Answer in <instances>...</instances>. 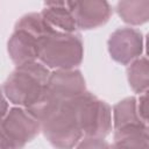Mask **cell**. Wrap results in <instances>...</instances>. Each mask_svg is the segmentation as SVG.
<instances>
[{"label": "cell", "mask_w": 149, "mask_h": 149, "mask_svg": "<svg viewBox=\"0 0 149 149\" xmlns=\"http://www.w3.org/2000/svg\"><path fill=\"white\" fill-rule=\"evenodd\" d=\"M84 57L81 36L73 33L54 30L38 40V61L48 69H74Z\"/></svg>", "instance_id": "cell-1"}, {"label": "cell", "mask_w": 149, "mask_h": 149, "mask_svg": "<svg viewBox=\"0 0 149 149\" xmlns=\"http://www.w3.org/2000/svg\"><path fill=\"white\" fill-rule=\"evenodd\" d=\"M50 70L40 61L16 65L2 85V91L9 102L28 107L43 91Z\"/></svg>", "instance_id": "cell-2"}, {"label": "cell", "mask_w": 149, "mask_h": 149, "mask_svg": "<svg viewBox=\"0 0 149 149\" xmlns=\"http://www.w3.org/2000/svg\"><path fill=\"white\" fill-rule=\"evenodd\" d=\"M73 99L58 102L41 120V132L52 147L73 148L83 137Z\"/></svg>", "instance_id": "cell-3"}, {"label": "cell", "mask_w": 149, "mask_h": 149, "mask_svg": "<svg viewBox=\"0 0 149 149\" xmlns=\"http://www.w3.org/2000/svg\"><path fill=\"white\" fill-rule=\"evenodd\" d=\"M77 120L83 136L105 139L113 128L111 106L85 91L73 99Z\"/></svg>", "instance_id": "cell-4"}, {"label": "cell", "mask_w": 149, "mask_h": 149, "mask_svg": "<svg viewBox=\"0 0 149 149\" xmlns=\"http://www.w3.org/2000/svg\"><path fill=\"white\" fill-rule=\"evenodd\" d=\"M0 129L12 148H21L40 134L41 122L26 107L14 105V107L8 108L0 122Z\"/></svg>", "instance_id": "cell-5"}, {"label": "cell", "mask_w": 149, "mask_h": 149, "mask_svg": "<svg viewBox=\"0 0 149 149\" xmlns=\"http://www.w3.org/2000/svg\"><path fill=\"white\" fill-rule=\"evenodd\" d=\"M107 48L113 61L122 65H128L141 57L144 48L143 35L135 28H118L111 34Z\"/></svg>", "instance_id": "cell-6"}, {"label": "cell", "mask_w": 149, "mask_h": 149, "mask_svg": "<svg viewBox=\"0 0 149 149\" xmlns=\"http://www.w3.org/2000/svg\"><path fill=\"white\" fill-rule=\"evenodd\" d=\"M45 90L57 100H70L86 91L85 79L80 70L57 69L50 72Z\"/></svg>", "instance_id": "cell-7"}, {"label": "cell", "mask_w": 149, "mask_h": 149, "mask_svg": "<svg viewBox=\"0 0 149 149\" xmlns=\"http://www.w3.org/2000/svg\"><path fill=\"white\" fill-rule=\"evenodd\" d=\"M70 10L77 27L84 30L95 29L106 24L113 13L107 0H72Z\"/></svg>", "instance_id": "cell-8"}, {"label": "cell", "mask_w": 149, "mask_h": 149, "mask_svg": "<svg viewBox=\"0 0 149 149\" xmlns=\"http://www.w3.org/2000/svg\"><path fill=\"white\" fill-rule=\"evenodd\" d=\"M7 51L15 65L37 61L38 40L24 30L14 29L7 42Z\"/></svg>", "instance_id": "cell-9"}, {"label": "cell", "mask_w": 149, "mask_h": 149, "mask_svg": "<svg viewBox=\"0 0 149 149\" xmlns=\"http://www.w3.org/2000/svg\"><path fill=\"white\" fill-rule=\"evenodd\" d=\"M114 143L116 148H148L149 135L147 125H128L114 129Z\"/></svg>", "instance_id": "cell-10"}, {"label": "cell", "mask_w": 149, "mask_h": 149, "mask_svg": "<svg viewBox=\"0 0 149 149\" xmlns=\"http://www.w3.org/2000/svg\"><path fill=\"white\" fill-rule=\"evenodd\" d=\"M118 15L130 26H141L149 19V0H119Z\"/></svg>", "instance_id": "cell-11"}, {"label": "cell", "mask_w": 149, "mask_h": 149, "mask_svg": "<svg viewBox=\"0 0 149 149\" xmlns=\"http://www.w3.org/2000/svg\"><path fill=\"white\" fill-rule=\"evenodd\" d=\"M112 122L113 129L128 125H147L139 115L136 97H127L113 106Z\"/></svg>", "instance_id": "cell-12"}, {"label": "cell", "mask_w": 149, "mask_h": 149, "mask_svg": "<svg viewBox=\"0 0 149 149\" xmlns=\"http://www.w3.org/2000/svg\"><path fill=\"white\" fill-rule=\"evenodd\" d=\"M41 14L54 30L73 33L78 29L76 20L70 9L61 7H44Z\"/></svg>", "instance_id": "cell-13"}, {"label": "cell", "mask_w": 149, "mask_h": 149, "mask_svg": "<svg viewBox=\"0 0 149 149\" xmlns=\"http://www.w3.org/2000/svg\"><path fill=\"white\" fill-rule=\"evenodd\" d=\"M127 79L130 88L135 93L148 91L149 85V62L147 57H139L127 66Z\"/></svg>", "instance_id": "cell-14"}, {"label": "cell", "mask_w": 149, "mask_h": 149, "mask_svg": "<svg viewBox=\"0 0 149 149\" xmlns=\"http://www.w3.org/2000/svg\"><path fill=\"white\" fill-rule=\"evenodd\" d=\"M14 29L24 30L37 40H41L42 37L54 31V29L47 23L41 13H28L21 16L15 23Z\"/></svg>", "instance_id": "cell-15"}, {"label": "cell", "mask_w": 149, "mask_h": 149, "mask_svg": "<svg viewBox=\"0 0 149 149\" xmlns=\"http://www.w3.org/2000/svg\"><path fill=\"white\" fill-rule=\"evenodd\" d=\"M76 147L77 148H107L109 147V144L105 142V139H94V137L83 136Z\"/></svg>", "instance_id": "cell-16"}, {"label": "cell", "mask_w": 149, "mask_h": 149, "mask_svg": "<svg viewBox=\"0 0 149 149\" xmlns=\"http://www.w3.org/2000/svg\"><path fill=\"white\" fill-rule=\"evenodd\" d=\"M148 91L140 93L139 98H136L137 100V111H139V115L141 118V120L148 125Z\"/></svg>", "instance_id": "cell-17"}, {"label": "cell", "mask_w": 149, "mask_h": 149, "mask_svg": "<svg viewBox=\"0 0 149 149\" xmlns=\"http://www.w3.org/2000/svg\"><path fill=\"white\" fill-rule=\"evenodd\" d=\"M72 0H44L45 7H61V8H71Z\"/></svg>", "instance_id": "cell-18"}, {"label": "cell", "mask_w": 149, "mask_h": 149, "mask_svg": "<svg viewBox=\"0 0 149 149\" xmlns=\"http://www.w3.org/2000/svg\"><path fill=\"white\" fill-rule=\"evenodd\" d=\"M8 100L2 91V87L0 86V122L2 121V119L5 118L7 111H8Z\"/></svg>", "instance_id": "cell-19"}, {"label": "cell", "mask_w": 149, "mask_h": 149, "mask_svg": "<svg viewBox=\"0 0 149 149\" xmlns=\"http://www.w3.org/2000/svg\"><path fill=\"white\" fill-rule=\"evenodd\" d=\"M0 148H12L10 147V143L8 142L7 137L3 135L2 130L0 129Z\"/></svg>", "instance_id": "cell-20"}]
</instances>
